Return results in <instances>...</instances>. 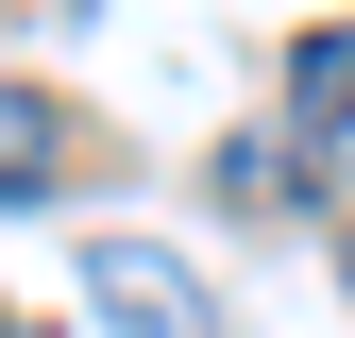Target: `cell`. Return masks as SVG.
<instances>
[{"mask_svg": "<svg viewBox=\"0 0 355 338\" xmlns=\"http://www.w3.org/2000/svg\"><path fill=\"white\" fill-rule=\"evenodd\" d=\"M85 305H102L119 338H220V287L169 237H85Z\"/></svg>", "mask_w": 355, "mask_h": 338, "instance_id": "6da1fadb", "label": "cell"}, {"mask_svg": "<svg viewBox=\"0 0 355 338\" xmlns=\"http://www.w3.org/2000/svg\"><path fill=\"white\" fill-rule=\"evenodd\" d=\"M68 169H85V118L51 84H0V203H51Z\"/></svg>", "mask_w": 355, "mask_h": 338, "instance_id": "7a4b0ae2", "label": "cell"}, {"mask_svg": "<svg viewBox=\"0 0 355 338\" xmlns=\"http://www.w3.org/2000/svg\"><path fill=\"white\" fill-rule=\"evenodd\" d=\"M220 203H237V220H254V203H322L304 136H237V152H220Z\"/></svg>", "mask_w": 355, "mask_h": 338, "instance_id": "3957f363", "label": "cell"}, {"mask_svg": "<svg viewBox=\"0 0 355 338\" xmlns=\"http://www.w3.org/2000/svg\"><path fill=\"white\" fill-rule=\"evenodd\" d=\"M288 118H304V136L355 118V34H304V51H288Z\"/></svg>", "mask_w": 355, "mask_h": 338, "instance_id": "277c9868", "label": "cell"}, {"mask_svg": "<svg viewBox=\"0 0 355 338\" xmlns=\"http://www.w3.org/2000/svg\"><path fill=\"white\" fill-rule=\"evenodd\" d=\"M338 271H355V237H338Z\"/></svg>", "mask_w": 355, "mask_h": 338, "instance_id": "5b68a950", "label": "cell"}, {"mask_svg": "<svg viewBox=\"0 0 355 338\" xmlns=\"http://www.w3.org/2000/svg\"><path fill=\"white\" fill-rule=\"evenodd\" d=\"M0 338H34V321H0Z\"/></svg>", "mask_w": 355, "mask_h": 338, "instance_id": "8992f818", "label": "cell"}]
</instances>
